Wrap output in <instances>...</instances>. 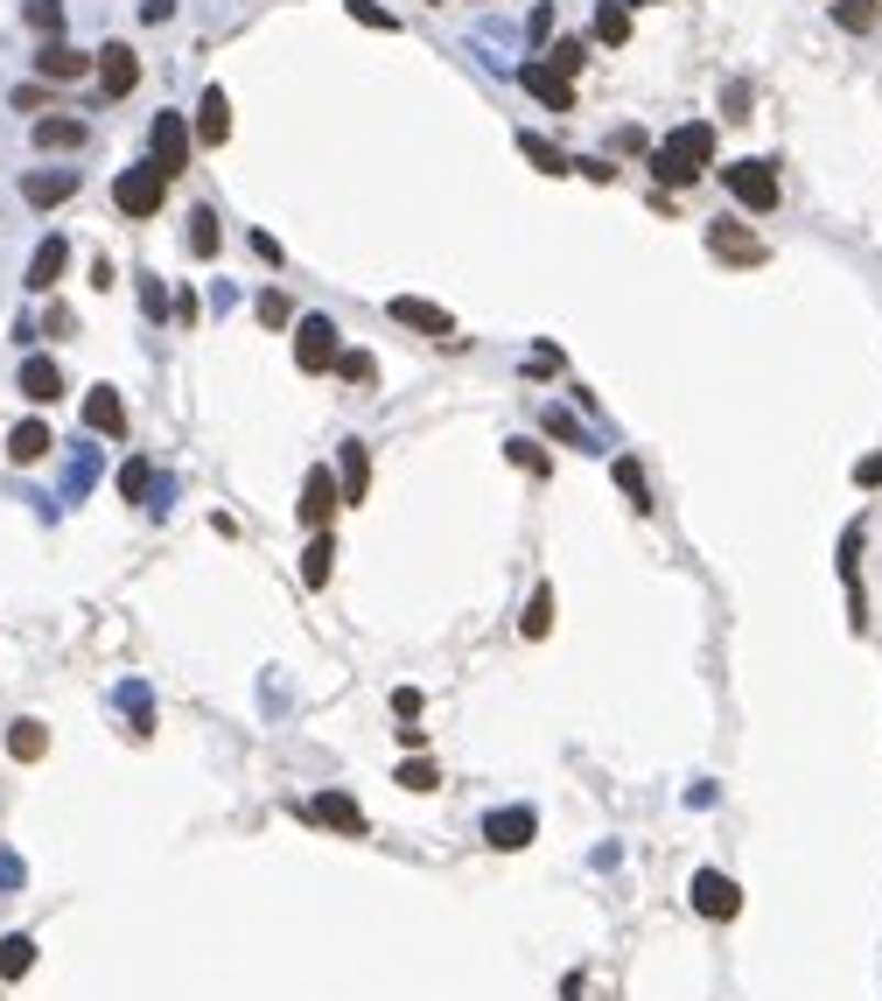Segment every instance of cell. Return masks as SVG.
Returning <instances> with one entry per match:
<instances>
[{
  "label": "cell",
  "instance_id": "cell-1",
  "mask_svg": "<svg viewBox=\"0 0 882 1001\" xmlns=\"http://www.w3.org/2000/svg\"><path fill=\"white\" fill-rule=\"evenodd\" d=\"M707 168H715V127L707 120H686V127H673L659 147H651V176H659V189H686V183H701Z\"/></svg>",
  "mask_w": 882,
  "mask_h": 1001
},
{
  "label": "cell",
  "instance_id": "cell-2",
  "mask_svg": "<svg viewBox=\"0 0 882 1001\" xmlns=\"http://www.w3.org/2000/svg\"><path fill=\"white\" fill-rule=\"evenodd\" d=\"M721 189L750 210V218H771V210H778V162H763V154H750V162H728V168H721Z\"/></svg>",
  "mask_w": 882,
  "mask_h": 1001
},
{
  "label": "cell",
  "instance_id": "cell-3",
  "mask_svg": "<svg viewBox=\"0 0 882 1001\" xmlns=\"http://www.w3.org/2000/svg\"><path fill=\"white\" fill-rule=\"evenodd\" d=\"M162 197H168V176L155 162H133V168H120V183H112V204H120V218H155L162 210Z\"/></svg>",
  "mask_w": 882,
  "mask_h": 1001
},
{
  "label": "cell",
  "instance_id": "cell-4",
  "mask_svg": "<svg viewBox=\"0 0 882 1001\" xmlns=\"http://www.w3.org/2000/svg\"><path fill=\"white\" fill-rule=\"evenodd\" d=\"M337 351H343V330L330 316H301L295 322V364H301V372H330Z\"/></svg>",
  "mask_w": 882,
  "mask_h": 1001
},
{
  "label": "cell",
  "instance_id": "cell-5",
  "mask_svg": "<svg viewBox=\"0 0 882 1001\" xmlns=\"http://www.w3.org/2000/svg\"><path fill=\"white\" fill-rule=\"evenodd\" d=\"M189 141H197V133H189V120H183V112H162V120L147 127V147H155V168H162L168 183H176L183 168H189Z\"/></svg>",
  "mask_w": 882,
  "mask_h": 1001
},
{
  "label": "cell",
  "instance_id": "cell-6",
  "mask_svg": "<svg viewBox=\"0 0 882 1001\" xmlns=\"http://www.w3.org/2000/svg\"><path fill=\"white\" fill-rule=\"evenodd\" d=\"M337 505H343V484L330 476V462H316V470L301 476V505H295V512H301V526H316V532H322Z\"/></svg>",
  "mask_w": 882,
  "mask_h": 1001
},
{
  "label": "cell",
  "instance_id": "cell-7",
  "mask_svg": "<svg viewBox=\"0 0 882 1001\" xmlns=\"http://www.w3.org/2000/svg\"><path fill=\"white\" fill-rule=\"evenodd\" d=\"M386 316H393V322H407V330H420V337H434V343H463V337H455V322H449V308H434V301L393 295V301H386Z\"/></svg>",
  "mask_w": 882,
  "mask_h": 1001
},
{
  "label": "cell",
  "instance_id": "cell-8",
  "mask_svg": "<svg viewBox=\"0 0 882 1001\" xmlns=\"http://www.w3.org/2000/svg\"><path fill=\"white\" fill-rule=\"evenodd\" d=\"M91 70H99V91H106V99H133V85H141V56H133L126 43H106Z\"/></svg>",
  "mask_w": 882,
  "mask_h": 1001
},
{
  "label": "cell",
  "instance_id": "cell-9",
  "mask_svg": "<svg viewBox=\"0 0 882 1001\" xmlns=\"http://www.w3.org/2000/svg\"><path fill=\"white\" fill-rule=\"evenodd\" d=\"M532 834H540V813H532V805H505V813H490V820H484V840H490V847H505V855H519Z\"/></svg>",
  "mask_w": 882,
  "mask_h": 1001
},
{
  "label": "cell",
  "instance_id": "cell-10",
  "mask_svg": "<svg viewBox=\"0 0 882 1001\" xmlns=\"http://www.w3.org/2000/svg\"><path fill=\"white\" fill-rule=\"evenodd\" d=\"M694 911H701V917H721V924H728V917L742 911V890H736V882H728L721 869H701V876H694Z\"/></svg>",
  "mask_w": 882,
  "mask_h": 1001
},
{
  "label": "cell",
  "instance_id": "cell-11",
  "mask_svg": "<svg viewBox=\"0 0 882 1001\" xmlns=\"http://www.w3.org/2000/svg\"><path fill=\"white\" fill-rule=\"evenodd\" d=\"M189 133H197L203 147H224L232 141V99H224V85H210L197 99V120H189Z\"/></svg>",
  "mask_w": 882,
  "mask_h": 1001
},
{
  "label": "cell",
  "instance_id": "cell-12",
  "mask_svg": "<svg viewBox=\"0 0 882 1001\" xmlns=\"http://www.w3.org/2000/svg\"><path fill=\"white\" fill-rule=\"evenodd\" d=\"M309 820H316V826H337L343 840H364V813H357L351 792H316V799H309Z\"/></svg>",
  "mask_w": 882,
  "mask_h": 1001
},
{
  "label": "cell",
  "instance_id": "cell-13",
  "mask_svg": "<svg viewBox=\"0 0 882 1001\" xmlns=\"http://www.w3.org/2000/svg\"><path fill=\"white\" fill-rule=\"evenodd\" d=\"M29 141L43 147V154H78V147L91 141V127H85V120H64V112H43V120L29 127Z\"/></svg>",
  "mask_w": 882,
  "mask_h": 1001
},
{
  "label": "cell",
  "instance_id": "cell-14",
  "mask_svg": "<svg viewBox=\"0 0 882 1001\" xmlns=\"http://www.w3.org/2000/svg\"><path fill=\"white\" fill-rule=\"evenodd\" d=\"M707 253L728 260V266H763V260H771V253H763V239H750L742 224H715V231H707Z\"/></svg>",
  "mask_w": 882,
  "mask_h": 1001
},
{
  "label": "cell",
  "instance_id": "cell-15",
  "mask_svg": "<svg viewBox=\"0 0 882 1001\" xmlns=\"http://www.w3.org/2000/svg\"><path fill=\"white\" fill-rule=\"evenodd\" d=\"M22 399L29 407H56V399H64V372H56V358H22Z\"/></svg>",
  "mask_w": 882,
  "mask_h": 1001
},
{
  "label": "cell",
  "instance_id": "cell-16",
  "mask_svg": "<svg viewBox=\"0 0 882 1001\" xmlns=\"http://www.w3.org/2000/svg\"><path fill=\"white\" fill-rule=\"evenodd\" d=\"M85 428H91V435H112V441L126 435V399L112 393V385H91V393H85Z\"/></svg>",
  "mask_w": 882,
  "mask_h": 1001
},
{
  "label": "cell",
  "instance_id": "cell-17",
  "mask_svg": "<svg viewBox=\"0 0 882 1001\" xmlns=\"http://www.w3.org/2000/svg\"><path fill=\"white\" fill-rule=\"evenodd\" d=\"M519 85H526L547 112H574V85H567V77H553V64H519Z\"/></svg>",
  "mask_w": 882,
  "mask_h": 1001
},
{
  "label": "cell",
  "instance_id": "cell-18",
  "mask_svg": "<svg viewBox=\"0 0 882 1001\" xmlns=\"http://www.w3.org/2000/svg\"><path fill=\"white\" fill-rule=\"evenodd\" d=\"M64 266H70V239H56V231H49V239L35 245V260H29V295H49V287L64 280Z\"/></svg>",
  "mask_w": 882,
  "mask_h": 1001
},
{
  "label": "cell",
  "instance_id": "cell-19",
  "mask_svg": "<svg viewBox=\"0 0 882 1001\" xmlns=\"http://www.w3.org/2000/svg\"><path fill=\"white\" fill-rule=\"evenodd\" d=\"M22 197H29L35 210H56V204H70V197H78V168H56V176H49V168H35V176L22 183Z\"/></svg>",
  "mask_w": 882,
  "mask_h": 1001
},
{
  "label": "cell",
  "instance_id": "cell-20",
  "mask_svg": "<svg viewBox=\"0 0 882 1001\" xmlns=\"http://www.w3.org/2000/svg\"><path fill=\"white\" fill-rule=\"evenodd\" d=\"M35 70H43V85H78V77L91 70V56H85V50H70V43H43Z\"/></svg>",
  "mask_w": 882,
  "mask_h": 1001
},
{
  "label": "cell",
  "instance_id": "cell-21",
  "mask_svg": "<svg viewBox=\"0 0 882 1001\" xmlns=\"http://www.w3.org/2000/svg\"><path fill=\"white\" fill-rule=\"evenodd\" d=\"M337 462H343V505H357L364 484H372V449H364V441H343Z\"/></svg>",
  "mask_w": 882,
  "mask_h": 1001
},
{
  "label": "cell",
  "instance_id": "cell-22",
  "mask_svg": "<svg viewBox=\"0 0 882 1001\" xmlns=\"http://www.w3.org/2000/svg\"><path fill=\"white\" fill-rule=\"evenodd\" d=\"M49 449H56V435H49V420H22V428H14V435H8V455H14V462H43Z\"/></svg>",
  "mask_w": 882,
  "mask_h": 1001
},
{
  "label": "cell",
  "instance_id": "cell-23",
  "mask_svg": "<svg viewBox=\"0 0 882 1001\" xmlns=\"http://www.w3.org/2000/svg\"><path fill=\"white\" fill-rule=\"evenodd\" d=\"M218 245H224V224H218V210H210V204H197V210H189V253H197V260H210Z\"/></svg>",
  "mask_w": 882,
  "mask_h": 1001
},
{
  "label": "cell",
  "instance_id": "cell-24",
  "mask_svg": "<svg viewBox=\"0 0 882 1001\" xmlns=\"http://www.w3.org/2000/svg\"><path fill=\"white\" fill-rule=\"evenodd\" d=\"M330 568H337V539L316 532L309 553H301V582H309V588H330Z\"/></svg>",
  "mask_w": 882,
  "mask_h": 1001
},
{
  "label": "cell",
  "instance_id": "cell-25",
  "mask_svg": "<svg viewBox=\"0 0 882 1001\" xmlns=\"http://www.w3.org/2000/svg\"><path fill=\"white\" fill-rule=\"evenodd\" d=\"M519 154H526L532 168H540V176H567V168H574L567 154H561V147L547 141V133H519Z\"/></svg>",
  "mask_w": 882,
  "mask_h": 1001
},
{
  "label": "cell",
  "instance_id": "cell-26",
  "mask_svg": "<svg viewBox=\"0 0 882 1001\" xmlns=\"http://www.w3.org/2000/svg\"><path fill=\"white\" fill-rule=\"evenodd\" d=\"M120 497H126V505H147V497H155V462H147V455L120 462Z\"/></svg>",
  "mask_w": 882,
  "mask_h": 1001
},
{
  "label": "cell",
  "instance_id": "cell-27",
  "mask_svg": "<svg viewBox=\"0 0 882 1001\" xmlns=\"http://www.w3.org/2000/svg\"><path fill=\"white\" fill-rule=\"evenodd\" d=\"M35 967V938L29 932H8V938H0V980H22Z\"/></svg>",
  "mask_w": 882,
  "mask_h": 1001
},
{
  "label": "cell",
  "instance_id": "cell-28",
  "mask_svg": "<svg viewBox=\"0 0 882 1001\" xmlns=\"http://www.w3.org/2000/svg\"><path fill=\"white\" fill-rule=\"evenodd\" d=\"M43 749H49V728H43V722H14V728H8V757H14V763H35Z\"/></svg>",
  "mask_w": 882,
  "mask_h": 1001
},
{
  "label": "cell",
  "instance_id": "cell-29",
  "mask_svg": "<svg viewBox=\"0 0 882 1001\" xmlns=\"http://www.w3.org/2000/svg\"><path fill=\"white\" fill-rule=\"evenodd\" d=\"M882 22V8L875 0H834V29H848V35H869Z\"/></svg>",
  "mask_w": 882,
  "mask_h": 1001
},
{
  "label": "cell",
  "instance_id": "cell-30",
  "mask_svg": "<svg viewBox=\"0 0 882 1001\" xmlns=\"http://www.w3.org/2000/svg\"><path fill=\"white\" fill-rule=\"evenodd\" d=\"M505 455L519 462L526 476H553V455H547V449H540V441H532V435H511V441H505Z\"/></svg>",
  "mask_w": 882,
  "mask_h": 1001
},
{
  "label": "cell",
  "instance_id": "cell-31",
  "mask_svg": "<svg viewBox=\"0 0 882 1001\" xmlns=\"http://www.w3.org/2000/svg\"><path fill=\"white\" fill-rule=\"evenodd\" d=\"M596 35H603L609 50L630 43V8H624V0H603V8H596Z\"/></svg>",
  "mask_w": 882,
  "mask_h": 1001
},
{
  "label": "cell",
  "instance_id": "cell-32",
  "mask_svg": "<svg viewBox=\"0 0 882 1001\" xmlns=\"http://www.w3.org/2000/svg\"><path fill=\"white\" fill-rule=\"evenodd\" d=\"M22 22L43 35V43H56V35H64V0H29L22 8Z\"/></svg>",
  "mask_w": 882,
  "mask_h": 1001
},
{
  "label": "cell",
  "instance_id": "cell-33",
  "mask_svg": "<svg viewBox=\"0 0 882 1001\" xmlns=\"http://www.w3.org/2000/svg\"><path fill=\"white\" fill-rule=\"evenodd\" d=\"M609 470H617V484H624V497H630V505H638V512H651V491H644V470H638V455H617Z\"/></svg>",
  "mask_w": 882,
  "mask_h": 1001
},
{
  "label": "cell",
  "instance_id": "cell-34",
  "mask_svg": "<svg viewBox=\"0 0 882 1001\" xmlns=\"http://www.w3.org/2000/svg\"><path fill=\"white\" fill-rule=\"evenodd\" d=\"M393 784H407V792H434V784H441V770H434L428 757H407V763L393 770Z\"/></svg>",
  "mask_w": 882,
  "mask_h": 1001
},
{
  "label": "cell",
  "instance_id": "cell-35",
  "mask_svg": "<svg viewBox=\"0 0 882 1001\" xmlns=\"http://www.w3.org/2000/svg\"><path fill=\"white\" fill-rule=\"evenodd\" d=\"M540 428H547V435H553V441H574V449H596V441H588V435H582V428H574V420H567V414H561V407H540Z\"/></svg>",
  "mask_w": 882,
  "mask_h": 1001
},
{
  "label": "cell",
  "instance_id": "cell-36",
  "mask_svg": "<svg viewBox=\"0 0 882 1001\" xmlns=\"http://www.w3.org/2000/svg\"><path fill=\"white\" fill-rule=\"evenodd\" d=\"M553 630V588H532V603H526V638H547Z\"/></svg>",
  "mask_w": 882,
  "mask_h": 1001
},
{
  "label": "cell",
  "instance_id": "cell-37",
  "mask_svg": "<svg viewBox=\"0 0 882 1001\" xmlns=\"http://www.w3.org/2000/svg\"><path fill=\"white\" fill-rule=\"evenodd\" d=\"M337 378H351V385H372V378H378L372 351H337Z\"/></svg>",
  "mask_w": 882,
  "mask_h": 1001
},
{
  "label": "cell",
  "instance_id": "cell-38",
  "mask_svg": "<svg viewBox=\"0 0 882 1001\" xmlns=\"http://www.w3.org/2000/svg\"><path fill=\"white\" fill-rule=\"evenodd\" d=\"M141 308H147V316H168V308H176V301H168V287H162V274H141Z\"/></svg>",
  "mask_w": 882,
  "mask_h": 1001
},
{
  "label": "cell",
  "instance_id": "cell-39",
  "mask_svg": "<svg viewBox=\"0 0 882 1001\" xmlns=\"http://www.w3.org/2000/svg\"><path fill=\"white\" fill-rule=\"evenodd\" d=\"M351 22H364V29H386V35L399 29V22H393V14H386V8H378V0H351Z\"/></svg>",
  "mask_w": 882,
  "mask_h": 1001
},
{
  "label": "cell",
  "instance_id": "cell-40",
  "mask_svg": "<svg viewBox=\"0 0 882 1001\" xmlns=\"http://www.w3.org/2000/svg\"><path fill=\"white\" fill-rule=\"evenodd\" d=\"M582 64H588V50H582V43H553V77H574Z\"/></svg>",
  "mask_w": 882,
  "mask_h": 1001
},
{
  "label": "cell",
  "instance_id": "cell-41",
  "mask_svg": "<svg viewBox=\"0 0 882 1001\" xmlns=\"http://www.w3.org/2000/svg\"><path fill=\"white\" fill-rule=\"evenodd\" d=\"M260 322H266V330H280V322H287V295L266 287V295H260Z\"/></svg>",
  "mask_w": 882,
  "mask_h": 1001
},
{
  "label": "cell",
  "instance_id": "cell-42",
  "mask_svg": "<svg viewBox=\"0 0 882 1001\" xmlns=\"http://www.w3.org/2000/svg\"><path fill=\"white\" fill-rule=\"evenodd\" d=\"M721 120H750V91H742V85H728V99H721Z\"/></svg>",
  "mask_w": 882,
  "mask_h": 1001
},
{
  "label": "cell",
  "instance_id": "cell-43",
  "mask_svg": "<svg viewBox=\"0 0 882 1001\" xmlns=\"http://www.w3.org/2000/svg\"><path fill=\"white\" fill-rule=\"evenodd\" d=\"M393 715H399V722H414V715H420V693H414V686H399V693H393Z\"/></svg>",
  "mask_w": 882,
  "mask_h": 1001
},
{
  "label": "cell",
  "instance_id": "cell-44",
  "mask_svg": "<svg viewBox=\"0 0 882 1001\" xmlns=\"http://www.w3.org/2000/svg\"><path fill=\"white\" fill-rule=\"evenodd\" d=\"M855 484H861V491L882 484V455H861V462H855Z\"/></svg>",
  "mask_w": 882,
  "mask_h": 1001
},
{
  "label": "cell",
  "instance_id": "cell-45",
  "mask_svg": "<svg viewBox=\"0 0 882 1001\" xmlns=\"http://www.w3.org/2000/svg\"><path fill=\"white\" fill-rule=\"evenodd\" d=\"M168 14H176V0H141V22H155V29H162Z\"/></svg>",
  "mask_w": 882,
  "mask_h": 1001
},
{
  "label": "cell",
  "instance_id": "cell-46",
  "mask_svg": "<svg viewBox=\"0 0 882 1001\" xmlns=\"http://www.w3.org/2000/svg\"><path fill=\"white\" fill-rule=\"evenodd\" d=\"M14 882H22V861H14V855H0V890H14Z\"/></svg>",
  "mask_w": 882,
  "mask_h": 1001
},
{
  "label": "cell",
  "instance_id": "cell-47",
  "mask_svg": "<svg viewBox=\"0 0 882 1001\" xmlns=\"http://www.w3.org/2000/svg\"><path fill=\"white\" fill-rule=\"evenodd\" d=\"M624 8H665V0H624Z\"/></svg>",
  "mask_w": 882,
  "mask_h": 1001
}]
</instances>
